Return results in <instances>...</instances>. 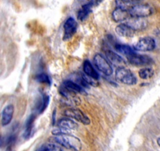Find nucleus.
Returning a JSON list of instances; mask_svg holds the SVG:
<instances>
[{"instance_id": "f257e3e1", "label": "nucleus", "mask_w": 160, "mask_h": 151, "mask_svg": "<svg viewBox=\"0 0 160 151\" xmlns=\"http://www.w3.org/2000/svg\"><path fill=\"white\" fill-rule=\"evenodd\" d=\"M54 141L60 146L72 151H80V149H82V143L79 138L71 134L55 136Z\"/></svg>"}, {"instance_id": "f03ea898", "label": "nucleus", "mask_w": 160, "mask_h": 151, "mask_svg": "<svg viewBox=\"0 0 160 151\" xmlns=\"http://www.w3.org/2000/svg\"><path fill=\"white\" fill-rule=\"evenodd\" d=\"M115 77L118 82L126 85H135L138 83V79L134 74L128 69L119 67L115 72Z\"/></svg>"}, {"instance_id": "7ed1b4c3", "label": "nucleus", "mask_w": 160, "mask_h": 151, "mask_svg": "<svg viewBox=\"0 0 160 151\" xmlns=\"http://www.w3.org/2000/svg\"><path fill=\"white\" fill-rule=\"evenodd\" d=\"M129 12L131 18H144L151 16L154 13V8L148 4L138 3L133 6Z\"/></svg>"}, {"instance_id": "20e7f679", "label": "nucleus", "mask_w": 160, "mask_h": 151, "mask_svg": "<svg viewBox=\"0 0 160 151\" xmlns=\"http://www.w3.org/2000/svg\"><path fill=\"white\" fill-rule=\"evenodd\" d=\"M93 62L100 72L108 76H112V72H113L112 66L108 60L104 55H102L101 54H96L93 58Z\"/></svg>"}, {"instance_id": "39448f33", "label": "nucleus", "mask_w": 160, "mask_h": 151, "mask_svg": "<svg viewBox=\"0 0 160 151\" xmlns=\"http://www.w3.org/2000/svg\"><path fill=\"white\" fill-rule=\"evenodd\" d=\"M64 113L67 117L79 121L85 125H89L90 124V118L80 109H75V108H68L64 110Z\"/></svg>"}, {"instance_id": "423d86ee", "label": "nucleus", "mask_w": 160, "mask_h": 151, "mask_svg": "<svg viewBox=\"0 0 160 151\" xmlns=\"http://www.w3.org/2000/svg\"><path fill=\"white\" fill-rule=\"evenodd\" d=\"M129 62L135 66H147L153 64L154 61L151 57L148 55H139L134 53L130 56L127 57Z\"/></svg>"}, {"instance_id": "0eeeda50", "label": "nucleus", "mask_w": 160, "mask_h": 151, "mask_svg": "<svg viewBox=\"0 0 160 151\" xmlns=\"http://www.w3.org/2000/svg\"><path fill=\"white\" fill-rule=\"evenodd\" d=\"M155 48V41L149 36L143 37L135 45V49L140 51H152Z\"/></svg>"}, {"instance_id": "6e6552de", "label": "nucleus", "mask_w": 160, "mask_h": 151, "mask_svg": "<svg viewBox=\"0 0 160 151\" xmlns=\"http://www.w3.org/2000/svg\"><path fill=\"white\" fill-rule=\"evenodd\" d=\"M77 27H78V24L73 18H69L66 20L64 24V40H68L73 36L74 34L76 32Z\"/></svg>"}, {"instance_id": "1a4fd4ad", "label": "nucleus", "mask_w": 160, "mask_h": 151, "mask_svg": "<svg viewBox=\"0 0 160 151\" xmlns=\"http://www.w3.org/2000/svg\"><path fill=\"white\" fill-rule=\"evenodd\" d=\"M126 24L133 29L134 32L142 31L145 29L148 26V21L144 18H130Z\"/></svg>"}, {"instance_id": "9d476101", "label": "nucleus", "mask_w": 160, "mask_h": 151, "mask_svg": "<svg viewBox=\"0 0 160 151\" xmlns=\"http://www.w3.org/2000/svg\"><path fill=\"white\" fill-rule=\"evenodd\" d=\"M112 18L115 22H122V21H128L131 18V16H130L129 10L116 7L112 11Z\"/></svg>"}, {"instance_id": "9b49d317", "label": "nucleus", "mask_w": 160, "mask_h": 151, "mask_svg": "<svg viewBox=\"0 0 160 151\" xmlns=\"http://www.w3.org/2000/svg\"><path fill=\"white\" fill-rule=\"evenodd\" d=\"M13 113H14V106L12 104L7 105L4 108L2 112V119H1L2 126H7L10 124L13 119Z\"/></svg>"}, {"instance_id": "f8f14e48", "label": "nucleus", "mask_w": 160, "mask_h": 151, "mask_svg": "<svg viewBox=\"0 0 160 151\" xmlns=\"http://www.w3.org/2000/svg\"><path fill=\"white\" fill-rule=\"evenodd\" d=\"M63 88L72 94L75 93H85L83 87H82L77 83L72 81H65L63 83Z\"/></svg>"}, {"instance_id": "ddd939ff", "label": "nucleus", "mask_w": 160, "mask_h": 151, "mask_svg": "<svg viewBox=\"0 0 160 151\" xmlns=\"http://www.w3.org/2000/svg\"><path fill=\"white\" fill-rule=\"evenodd\" d=\"M115 32L118 35L126 38H131L133 36L135 32L132 29H130L127 24H120L115 28Z\"/></svg>"}, {"instance_id": "4468645a", "label": "nucleus", "mask_w": 160, "mask_h": 151, "mask_svg": "<svg viewBox=\"0 0 160 151\" xmlns=\"http://www.w3.org/2000/svg\"><path fill=\"white\" fill-rule=\"evenodd\" d=\"M95 3H96L95 2H89L88 3L82 6V8L80 9L78 13V20H80V21H85L89 17L90 13H91L92 9L94 7Z\"/></svg>"}, {"instance_id": "2eb2a0df", "label": "nucleus", "mask_w": 160, "mask_h": 151, "mask_svg": "<svg viewBox=\"0 0 160 151\" xmlns=\"http://www.w3.org/2000/svg\"><path fill=\"white\" fill-rule=\"evenodd\" d=\"M83 71L86 76L92 78L93 80H96L97 81L99 78V75H98V72L95 70L94 68L93 67V65H92V64L90 63V61L89 60H87V61H84Z\"/></svg>"}, {"instance_id": "dca6fc26", "label": "nucleus", "mask_w": 160, "mask_h": 151, "mask_svg": "<svg viewBox=\"0 0 160 151\" xmlns=\"http://www.w3.org/2000/svg\"><path fill=\"white\" fill-rule=\"evenodd\" d=\"M58 127L61 128H64L65 130H75L78 128V124L73 120H71L70 118H64L61 119L58 123Z\"/></svg>"}, {"instance_id": "f3484780", "label": "nucleus", "mask_w": 160, "mask_h": 151, "mask_svg": "<svg viewBox=\"0 0 160 151\" xmlns=\"http://www.w3.org/2000/svg\"><path fill=\"white\" fill-rule=\"evenodd\" d=\"M115 50L120 54L125 55V56L129 57L131 55L135 53L133 49L128 45H124V44H116L115 45Z\"/></svg>"}, {"instance_id": "a211bd4d", "label": "nucleus", "mask_w": 160, "mask_h": 151, "mask_svg": "<svg viewBox=\"0 0 160 151\" xmlns=\"http://www.w3.org/2000/svg\"><path fill=\"white\" fill-rule=\"evenodd\" d=\"M105 55L107 56V58L111 61L115 63V64H121V63H123L124 60L122 59V57H120L119 55H117L115 52L112 51V50H105Z\"/></svg>"}, {"instance_id": "6ab92c4d", "label": "nucleus", "mask_w": 160, "mask_h": 151, "mask_svg": "<svg viewBox=\"0 0 160 151\" xmlns=\"http://www.w3.org/2000/svg\"><path fill=\"white\" fill-rule=\"evenodd\" d=\"M35 115L32 114L29 117L27 121H26L25 131H24V136L26 138H29V137L31 136V133L32 132V128H33V124H34V121H35Z\"/></svg>"}, {"instance_id": "aec40b11", "label": "nucleus", "mask_w": 160, "mask_h": 151, "mask_svg": "<svg viewBox=\"0 0 160 151\" xmlns=\"http://www.w3.org/2000/svg\"><path fill=\"white\" fill-rule=\"evenodd\" d=\"M140 78L143 80H148L152 78L154 75V70L152 68H144V69H140L138 72Z\"/></svg>"}, {"instance_id": "412c9836", "label": "nucleus", "mask_w": 160, "mask_h": 151, "mask_svg": "<svg viewBox=\"0 0 160 151\" xmlns=\"http://www.w3.org/2000/svg\"><path fill=\"white\" fill-rule=\"evenodd\" d=\"M137 3H138V2H133V1H116L115 2L116 7L127 10H130Z\"/></svg>"}, {"instance_id": "4be33fe9", "label": "nucleus", "mask_w": 160, "mask_h": 151, "mask_svg": "<svg viewBox=\"0 0 160 151\" xmlns=\"http://www.w3.org/2000/svg\"><path fill=\"white\" fill-rule=\"evenodd\" d=\"M36 151H64L62 149V148L59 146H57V145L51 144V143H49V144H43L40 146Z\"/></svg>"}, {"instance_id": "5701e85b", "label": "nucleus", "mask_w": 160, "mask_h": 151, "mask_svg": "<svg viewBox=\"0 0 160 151\" xmlns=\"http://www.w3.org/2000/svg\"><path fill=\"white\" fill-rule=\"evenodd\" d=\"M49 102H50V97L47 95H43V96L42 97V99H41V102H40V104L38 105L37 112L38 113L43 112L45 111V109H47V106L49 105Z\"/></svg>"}, {"instance_id": "b1692460", "label": "nucleus", "mask_w": 160, "mask_h": 151, "mask_svg": "<svg viewBox=\"0 0 160 151\" xmlns=\"http://www.w3.org/2000/svg\"><path fill=\"white\" fill-rule=\"evenodd\" d=\"M36 80L39 83H46V84H50V82H51L50 76L46 73H41L37 75Z\"/></svg>"}, {"instance_id": "393cba45", "label": "nucleus", "mask_w": 160, "mask_h": 151, "mask_svg": "<svg viewBox=\"0 0 160 151\" xmlns=\"http://www.w3.org/2000/svg\"><path fill=\"white\" fill-rule=\"evenodd\" d=\"M157 143H158V146H160V137L159 138H158V139H157Z\"/></svg>"}]
</instances>
